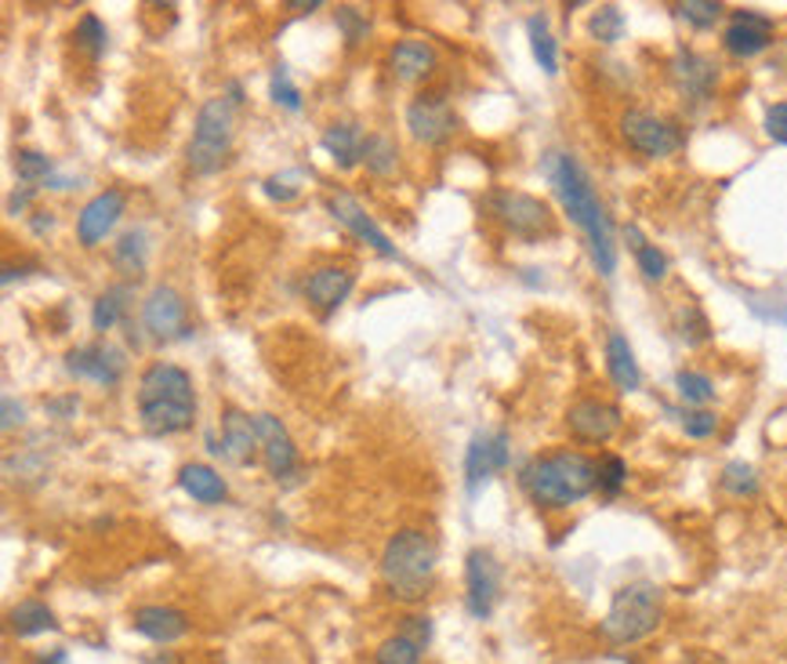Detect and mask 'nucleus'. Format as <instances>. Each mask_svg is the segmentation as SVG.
<instances>
[{
  "instance_id": "f257e3e1",
  "label": "nucleus",
  "mask_w": 787,
  "mask_h": 664,
  "mask_svg": "<svg viewBox=\"0 0 787 664\" xmlns=\"http://www.w3.org/2000/svg\"><path fill=\"white\" fill-rule=\"evenodd\" d=\"M545 178H548V186H552L559 207L567 211V218L584 232L588 255H592L596 272L602 280H610L613 272H618L613 221H610V211L599 200L592 178H588V172L581 167V160L570 156V153H548L545 156Z\"/></svg>"
},
{
  "instance_id": "f03ea898",
  "label": "nucleus",
  "mask_w": 787,
  "mask_h": 664,
  "mask_svg": "<svg viewBox=\"0 0 787 664\" xmlns=\"http://www.w3.org/2000/svg\"><path fill=\"white\" fill-rule=\"evenodd\" d=\"M519 487L537 509H570L599 487V465L584 450L537 454L519 473Z\"/></svg>"
},
{
  "instance_id": "7ed1b4c3",
  "label": "nucleus",
  "mask_w": 787,
  "mask_h": 664,
  "mask_svg": "<svg viewBox=\"0 0 787 664\" xmlns=\"http://www.w3.org/2000/svg\"><path fill=\"white\" fill-rule=\"evenodd\" d=\"M196 393L189 371L178 363H149L138 377V422L149 436H175L193 428Z\"/></svg>"
},
{
  "instance_id": "20e7f679",
  "label": "nucleus",
  "mask_w": 787,
  "mask_h": 664,
  "mask_svg": "<svg viewBox=\"0 0 787 664\" xmlns=\"http://www.w3.org/2000/svg\"><path fill=\"white\" fill-rule=\"evenodd\" d=\"M439 567V549L436 541L428 538L425 530H400L385 541L382 552V584L389 589L392 599L400 603H417L432 589V578H436Z\"/></svg>"
},
{
  "instance_id": "39448f33",
  "label": "nucleus",
  "mask_w": 787,
  "mask_h": 664,
  "mask_svg": "<svg viewBox=\"0 0 787 664\" xmlns=\"http://www.w3.org/2000/svg\"><path fill=\"white\" fill-rule=\"evenodd\" d=\"M664 621V595L653 581L621 584L610 599L607 618L599 621V635L613 646H632L650 640Z\"/></svg>"
},
{
  "instance_id": "423d86ee",
  "label": "nucleus",
  "mask_w": 787,
  "mask_h": 664,
  "mask_svg": "<svg viewBox=\"0 0 787 664\" xmlns=\"http://www.w3.org/2000/svg\"><path fill=\"white\" fill-rule=\"evenodd\" d=\"M232 135H236V106L226 95L207 98L200 113H196V127H193V138L186 149L189 172L200 178L221 172V164L229 160Z\"/></svg>"
},
{
  "instance_id": "0eeeda50",
  "label": "nucleus",
  "mask_w": 787,
  "mask_h": 664,
  "mask_svg": "<svg viewBox=\"0 0 787 664\" xmlns=\"http://www.w3.org/2000/svg\"><path fill=\"white\" fill-rule=\"evenodd\" d=\"M487 211L501 221V226L511 232V237L522 240H541L548 232H556V218L552 207L545 200H537L534 193L522 189H494L487 197Z\"/></svg>"
},
{
  "instance_id": "6e6552de",
  "label": "nucleus",
  "mask_w": 787,
  "mask_h": 664,
  "mask_svg": "<svg viewBox=\"0 0 787 664\" xmlns=\"http://www.w3.org/2000/svg\"><path fill=\"white\" fill-rule=\"evenodd\" d=\"M621 138L628 142V149H635L639 156H646V160H664V156H675L682 149L679 127L639 106L621 113Z\"/></svg>"
},
{
  "instance_id": "1a4fd4ad",
  "label": "nucleus",
  "mask_w": 787,
  "mask_h": 664,
  "mask_svg": "<svg viewBox=\"0 0 787 664\" xmlns=\"http://www.w3.org/2000/svg\"><path fill=\"white\" fill-rule=\"evenodd\" d=\"M501 599V563L490 549H472L465 556V606L476 621H490Z\"/></svg>"
},
{
  "instance_id": "9d476101",
  "label": "nucleus",
  "mask_w": 787,
  "mask_h": 664,
  "mask_svg": "<svg viewBox=\"0 0 787 664\" xmlns=\"http://www.w3.org/2000/svg\"><path fill=\"white\" fill-rule=\"evenodd\" d=\"M142 328H146L156 342H178V338H189V312H186V298H182L175 288H153L149 298L142 302Z\"/></svg>"
},
{
  "instance_id": "9b49d317",
  "label": "nucleus",
  "mask_w": 787,
  "mask_h": 664,
  "mask_svg": "<svg viewBox=\"0 0 787 664\" xmlns=\"http://www.w3.org/2000/svg\"><path fill=\"white\" fill-rule=\"evenodd\" d=\"M508 433L505 428H487V433H476L465 450V487L468 494H476L490 476L505 473L511 447H508Z\"/></svg>"
},
{
  "instance_id": "f8f14e48",
  "label": "nucleus",
  "mask_w": 787,
  "mask_h": 664,
  "mask_svg": "<svg viewBox=\"0 0 787 664\" xmlns=\"http://www.w3.org/2000/svg\"><path fill=\"white\" fill-rule=\"evenodd\" d=\"M773 33H777V22L769 15L752 8H737L729 11V22L723 30V48L733 59H755L773 44Z\"/></svg>"
},
{
  "instance_id": "ddd939ff",
  "label": "nucleus",
  "mask_w": 787,
  "mask_h": 664,
  "mask_svg": "<svg viewBox=\"0 0 787 664\" xmlns=\"http://www.w3.org/2000/svg\"><path fill=\"white\" fill-rule=\"evenodd\" d=\"M327 211H331V218L341 221V226H345L349 232H356V237H360L366 247H374V251L382 255V258H400L396 243H392V240L385 237V229L377 226V221L363 211V204H360L356 197H352L349 189H334V193H327Z\"/></svg>"
},
{
  "instance_id": "4468645a",
  "label": "nucleus",
  "mask_w": 787,
  "mask_h": 664,
  "mask_svg": "<svg viewBox=\"0 0 787 664\" xmlns=\"http://www.w3.org/2000/svg\"><path fill=\"white\" fill-rule=\"evenodd\" d=\"M621 425H624L621 407H613V403L596 400V396L577 400L567 411V428L581 443H610L621 433Z\"/></svg>"
},
{
  "instance_id": "2eb2a0df",
  "label": "nucleus",
  "mask_w": 787,
  "mask_h": 664,
  "mask_svg": "<svg viewBox=\"0 0 787 664\" xmlns=\"http://www.w3.org/2000/svg\"><path fill=\"white\" fill-rule=\"evenodd\" d=\"M127 360L116 345L110 342H91V345H76L70 356H65V371L73 377H84V382L95 385H116L124 377Z\"/></svg>"
},
{
  "instance_id": "dca6fc26",
  "label": "nucleus",
  "mask_w": 787,
  "mask_h": 664,
  "mask_svg": "<svg viewBox=\"0 0 787 664\" xmlns=\"http://www.w3.org/2000/svg\"><path fill=\"white\" fill-rule=\"evenodd\" d=\"M124 207H127V197L121 189L95 193V197L81 207V215H76V240H81V247H87L91 251V247H99L102 240H106L116 221H121Z\"/></svg>"
},
{
  "instance_id": "f3484780",
  "label": "nucleus",
  "mask_w": 787,
  "mask_h": 664,
  "mask_svg": "<svg viewBox=\"0 0 787 664\" xmlns=\"http://www.w3.org/2000/svg\"><path fill=\"white\" fill-rule=\"evenodd\" d=\"M221 461H229L236 468L244 465H255L258 454H261V439H258V428H255V418H247L244 411L229 407L221 414V443L211 447Z\"/></svg>"
},
{
  "instance_id": "a211bd4d",
  "label": "nucleus",
  "mask_w": 787,
  "mask_h": 664,
  "mask_svg": "<svg viewBox=\"0 0 787 664\" xmlns=\"http://www.w3.org/2000/svg\"><path fill=\"white\" fill-rule=\"evenodd\" d=\"M255 428H258V439H261V461H266L269 476L272 479H287L298 473V447L291 433L283 428L280 418L272 414H255Z\"/></svg>"
},
{
  "instance_id": "6ab92c4d",
  "label": "nucleus",
  "mask_w": 787,
  "mask_h": 664,
  "mask_svg": "<svg viewBox=\"0 0 787 664\" xmlns=\"http://www.w3.org/2000/svg\"><path fill=\"white\" fill-rule=\"evenodd\" d=\"M672 81L679 87L682 98L690 102H707L715 95V84H718V70L712 59H704L701 51L693 48H679L675 59H672Z\"/></svg>"
},
{
  "instance_id": "aec40b11",
  "label": "nucleus",
  "mask_w": 787,
  "mask_h": 664,
  "mask_svg": "<svg viewBox=\"0 0 787 664\" xmlns=\"http://www.w3.org/2000/svg\"><path fill=\"white\" fill-rule=\"evenodd\" d=\"M406 127L425 146H439L454 135V110L439 95H417L406 106Z\"/></svg>"
},
{
  "instance_id": "412c9836",
  "label": "nucleus",
  "mask_w": 787,
  "mask_h": 664,
  "mask_svg": "<svg viewBox=\"0 0 787 664\" xmlns=\"http://www.w3.org/2000/svg\"><path fill=\"white\" fill-rule=\"evenodd\" d=\"M352 288H356V277H352L349 269H341V266L312 269L309 277H306V283H301V291H306L309 305H317L323 317H331V312L352 294Z\"/></svg>"
},
{
  "instance_id": "4be33fe9",
  "label": "nucleus",
  "mask_w": 787,
  "mask_h": 664,
  "mask_svg": "<svg viewBox=\"0 0 787 664\" xmlns=\"http://www.w3.org/2000/svg\"><path fill=\"white\" fill-rule=\"evenodd\" d=\"M131 629L156 646H170L189 632V618L178 606H138L131 618Z\"/></svg>"
},
{
  "instance_id": "5701e85b",
  "label": "nucleus",
  "mask_w": 787,
  "mask_h": 664,
  "mask_svg": "<svg viewBox=\"0 0 787 664\" xmlns=\"http://www.w3.org/2000/svg\"><path fill=\"white\" fill-rule=\"evenodd\" d=\"M607 374H610V382L618 385V393H639L642 388V371H639L635 349L628 345V338L621 331L607 334Z\"/></svg>"
},
{
  "instance_id": "b1692460",
  "label": "nucleus",
  "mask_w": 787,
  "mask_h": 664,
  "mask_svg": "<svg viewBox=\"0 0 787 664\" xmlns=\"http://www.w3.org/2000/svg\"><path fill=\"white\" fill-rule=\"evenodd\" d=\"M432 70H436V48L425 41H400L392 48V73L400 76L403 84L428 81Z\"/></svg>"
},
{
  "instance_id": "393cba45",
  "label": "nucleus",
  "mask_w": 787,
  "mask_h": 664,
  "mask_svg": "<svg viewBox=\"0 0 787 664\" xmlns=\"http://www.w3.org/2000/svg\"><path fill=\"white\" fill-rule=\"evenodd\" d=\"M178 487L200 505H218V501H226V494H229L226 479H221L211 465H200V461H189L178 468Z\"/></svg>"
},
{
  "instance_id": "a878e982",
  "label": "nucleus",
  "mask_w": 787,
  "mask_h": 664,
  "mask_svg": "<svg viewBox=\"0 0 787 664\" xmlns=\"http://www.w3.org/2000/svg\"><path fill=\"white\" fill-rule=\"evenodd\" d=\"M320 142H323V149L331 153L334 167H341V172H352L356 164H363V142H366V135L360 132L356 124H331Z\"/></svg>"
},
{
  "instance_id": "bb28decb",
  "label": "nucleus",
  "mask_w": 787,
  "mask_h": 664,
  "mask_svg": "<svg viewBox=\"0 0 787 664\" xmlns=\"http://www.w3.org/2000/svg\"><path fill=\"white\" fill-rule=\"evenodd\" d=\"M8 629L19 635V640H33V635L55 632L59 621L51 614V606L41 603V599H22L8 610Z\"/></svg>"
},
{
  "instance_id": "cd10ccee",
  "label": "nucleus",
  "mask_w": 787,
  "mask_h": 664,
  "mask_svg": "<svg viewBox=\"0 0 787 664\" xmlns=\"http://www.w3.org/2000/svg\"><path fill=\"white\" fill-rule=\"evenodd\" d=\"M149 262V237L146 229H127L121 240L113 243V266L124 272V277H142Z\"/></svg>"
},
{
  "instance_id": "c85d7f7f",
  "label": "nucleus",
  "mask_w": 787,
  "mask_h": 664,
  "mask_svg": "<svg viewBox=\"0 0 787 664\" xmlns=\"http://www.w3.org/2000/svg\"><path fill=\"white\" fill-rule=\"evenodd\" d=\"M527 37H530V51L537 59V66H541L548 76L559 73V44L552 30H548V19L545 15H530L527 19Z\"/></svg>"
},
{
  "instance_id": "c756f323",
  "label": "nucleus",
  "mask_w": 787,
  "mask_h": 664,
  "mask_svg": "<svg viewBox=\"0 0 787 664\" xmlns=\"http://www.w3.org/2000/svg\"><path fill=\"white\" fill-rule=\"evenodd\" d=\"M127 298H131V288H127V283H121V288L102 291V294L95 298V309H91V328H95L99 334L113 331L116 323L124 320V312H127Z\"/></svg>"
},
{
  "instance_id": "7c9ffc66",
  "label": "nucleus",
  "mask_w": 787,
  "mask_h": 664,
  "mask_svg": "<svg viewBox=\"0 0 787 664\" xmlns=\"http://www.w3.org/2000/svg\"><path fill=\"white\" fill-rule=\"evenodd\" d=\"M363 167L377 178H389L400 167V146L389 135H366L363 142Z\"/></svg>"
},
{
  "instance_id": "2f4dec72",
  "label": "nucleus",
  "mask_w": 787,
  "mask_h": 664,
  "mask_svg": "<svg viewBox=\"0 0 787 664\" xmlns=\"http://www.w3.org/2000/svg\"><path fill=\"white\" fill-rule=\"evenodd\" d=\"M718 484H723V490L733 494V498H755V494L763 490V479H758V468L752 461H726Z\"/></svg>"
},
{
  "instance_id": "473e14b6",
  "label": "nucleus",
  "mask_w": 787,
  "mask_h": 664,
  "mask_svg": "<svg viewBox=\"0 0 787 664\" xmlns=\"http://www.w3.org/2000/svg\"><path fill=\"white\" fill-rule=\"evenodd\" d=\"M73 41H76V48H81L91 62H99L102 55H106V48H110V30H106V22H102L99 15H91V11H87V15H81V22H76Z\"/></svg>"
},
{
  "instance_id": "72a5a7b5",
  "label": "nucleus",
  "mask_w": 787,
  "mask_h": 664,
  "mask_svg": "<svg viewBox=\"0 0 787 664\" xmlns=\"http://www.w3.org/2000/svg\"><path fill=\"white\" fill-rule=\"evenodd\" d=\"M675 393L686 407H707L715 400V382L704 371H679L675 374Z\"/></svg>"
},
{
  "instance_id": "f704fd0d",
  "label": "nucleus",
  "mask_w": 787,
  "mask_h": 664,
  "mask_svg": "<svg viewBox=\"0 0 787 664\" xmlns=\"http://www.w3.org/2000/svg\"><path fill=\"white\" fill-rule=\"evenodd\" d=\"M588 37H592L596 44H618L624 37V15L618 4H602L592 11V19H588Z\"/></svg>"
},
{
  "instance_id": "c9c22d12",
  "label": "nucleus",
  "mask_w": 787,
  "mask_h": 664,
  "mask_svg": "<svg viewBox=\"0 0 787 664\" xmlns=\"http://www.w3.org/2000/svg\"><path fill=\"white\" fill-rule=\"evenodd\" d=\"M425 646H417L414 640H406L403 632L389 635L385 643H377L374 650V664H422Z\"/></svg>"
},
{
  "instance_id": "e433bc0d",
  "label": "nucleus",
  "mask_w": 787,
  "mask_h": 664,
  "mask_svg": "<svg viewBox=\"0 0 787 664\" xmlns=\"http://www.w3.org/2000/svg\"><path fill=\"white\" fill-rule=\"evenodd\" d=\"M51 172H55V164H51V156L37 153V149H19L15 153V175L22 186H41V181H51Z\"/></svg>"
},
{
  "instance_id": "4c0bfd02",
  "label": "nucleus",
  "mask_w": 787,
  "mask_h": 664,
  "mask_svg": "<svg viewBox=\"0 0 787 664\" xmlns=\"http://www.w3.org/2000/svg\"><path fill=\"white\" fill-rule=\"evenodd\" d=\"M301 186H306V175L298 172V167H287V172H277V175H269L266 181H261V189H266V197L269 200H277V204H291L301 197Z\"/></svg>"
},
{
  "instance_id": "58836bf2",
  "label": "nucleus",
  "mask_w": 787,
  "mask_h": 664,
  "mask_svg": "<svg viewBox=\"0 0 787 664\" xmlns=\"http://www.w3.org/2000/svg\"><path fill=\"white\" fill-rule=\"evenodd\" d=\"M596 465H599V487L596 490L602 494V498H618V494L624 490V484H628L624 458H618V454H602Z\"/></svg>"
},
{
  "instance_id": "ea45409f",
  "label": "nucleus",
  "mask_w": 787,
  "mask_h": 664,
  "mask_svg": "<svg viewBox=\"0 0 787 664\" xmlns=\"http://www.w3.org/2000/svg\"><path fill=\"white\" fill-rule=\"evenodd\" d=\"M679 11V19L682 22H690L693 30H712V25L723 19V4L718 0H686V4H675Z\"/></svg>"
},
{
  "instance_id": "a19ab883",
  "label": "nucleus",
  "mask_w": 787,
  "mask_h": 664,
  "mask_svg": "<svg viewBox=\"0 0 787 664\" xmlns=\"http://www.w3.org/2000/svg\"><path fill=\"white\" fill-rule=\"evenodd\" d=\"M269 98L277 102V106H283L287 113H298L301 110V91L298 84L291 81V70L287 66H277L269 76Z\"/></svg>"
},
{
  "instance_id": "79ce46f5",
  "label": "nucleus",
  "mask_w": 787,
  "mask_h": 664,
  "mask_svg": "<svg viewBox=\"0 0 787 664\" xmlns=\"http://www.w3.org/2000/svg\"><path fill=\"white\" fill-rule=\"evenodd\" d=\"M635 255V266H639V272L642 277H646L650 283H661L664 277H667V269H672V262H667V255L661 251L657 243H642L639 251H632Z\"/></svg>"
},
{
  "instance_id": "37998d69",
  "label": "nucleus",
  "mask_w": 787,
  "mask_h": 664,
  "mask_svg": "<svg viewBox=\"0 0 787 664\" xmlns=\"http://www.w3.org/2000/svg\"><path fill=\"white\" fill-rule=\"evenodd\" d=\"M682 433L690 439H707L718 433V414L715 411H704V407H690L682 414Z\"/></svg>"
},
{
  "instance_id": "c03bdc74",
  "label": "nucleus",
  "mask_w": 787,
  "mask_h": 664,
  "mask_svg": "<svg viewBox=\"0 0 787 664\" xmlns=\"http://www.w3.org/2000/svg\"><path fill=\"white\" fill-rule=\"evenodd\" d=\"M334 22H338L341 37H345V44H360L366 37V30H371V22H366V15L360 8H338Z\"/></svg>"
},
{
  "instance_id": "a18cd8bd",
  "label": "nucleus",
  "mask_w": 787,
  "mask_h": 664,
  "mask_svg": "<svg viewBox=\"0 0 787 664\" xmlns=\"http://www.w3.org/2000/svg\"><path fill=\"white\" fill-rule=\"evenodd\" d=\"M679 328H682V342H686V345H704L707 338H712V328H707L704 312L697 305H690L686 312H682Z\"/></svg>"
},
{
  "instance_id": "49530a36",
  "label": "nucleus",
  "mask_w": 787,
  "mask_h": 664,
  "mask_svg": "<svg viewBox=\"0 0 787 664\" xmlns=\"http://www.w3.org/2000/svg\"><path fill=\"white\" fill-rule=\"evenodd\" d=\"M763 127H766V135L773 142L787 146V102H773V106L766 110V116H763Z\"/></svg>"
},
{
  "instance_id": "de8ad7c7",
  "label": "nucleus",
  "mask_w": 787,
  "mask_h": 664,
  "mask_svg": "<svg viewBox=\"0 0 787 664\" xmlns=\"http://www.w3.org/2000/svg\"><path fill=\"white\" fill-rule=\"evenodd\" d=\"M406 640H414L417 646H425L428 650V643H432V618H425V614H411V618H403V629H400Z\"/></svg>"
},
{
  "instance_id": "09e8293b",
  "label": "nucleus",
  "mask_w": 787,
  "mask_h": 664,
  "mask_svg": "<svg viewBox=\"0 0 787 664\" xmlns=\"http://www.w3.org/2000/svg\"><path fill=\"white\" fill-rule=\"evenodd\" d=\"M22 418H25L22 403H15V396H4V422H0V428H4V433H11L15 425H22Z\"/></svg>"
},
{
  "instance_id": "8fccbe9b",
  "label": "nucleus",
  "mask_w": 787,
  "mask_h": 664,
  "mask_svg": "<svg viewBox=\"0 0 787 664\" xmlns=\"http://www.w3.org/2000/svg\"><path fill=\"white\" fill-rule=\"evenodd\" d=\"M33 186H22V189H15V193H11V197H8V215H22L25 211V207H30V200H33Z\"/></svg>"
},
{
  "instance_id": "3c124183",
  "label": "nucleus",
  "mask_w": 787,
  "mask_h": 664,
  "mask_svg": "<svg viewBox=\"0 0 787 664\" xmlns=\"http://www.w3.org/2000/svg\"><path fill=\"white\" fill-rule=\"evenodd\" d=\"M37 664H70V654H65V646H55V650L37 654Z\"/></svg>"
},
{
  "instance_id": "603ef678",
  "label": "nucleus",
  "mask_w": 787,
  "mask_h": 664,
  "mask_svg": "<svg viewBox=\"0 0 787 664\" xmlns=\"http://www.w3.org/2000/svg\"><path fill=\"white\" fill-rule=\"evenodd\" d=\"M624 240H628V247H632V251H639V247L646 243V237H642L639 226H624Z\"/></svg>"
},
{
  "instance_id": "864d4df0",
  "label": "nucleus",
  "mask_w": 787,
  "mask_h": 664,
  "mask_svg": "<svg viewBox=\"0 0 787 664\" xmlns=\"http://www.w3.org/2000/svg\"><path fill=\"white\" fill-rule=\"evenodd\" d=\"M51 226H55V218H51V215L44 218V211H37V218H33V229H37V232H44V229H51Z\"/></svg>"
},
{
  "instance_id": "5fc2aeb1",
  "label": "nucleus",
  "mask_w": 787,
  "mask_h": 664,
  "mask_svg": "<svg viewBox=\"0 0 787 664\" xmlns=\"http://www.w3.org/2000/svg\"><path fill=\"white\" fill-rule=\"evenodd\" d=\"M291 11H298V15H306V11H317L320 8V0H309V4H287Z\"/></svg>"
}]
</instances>
